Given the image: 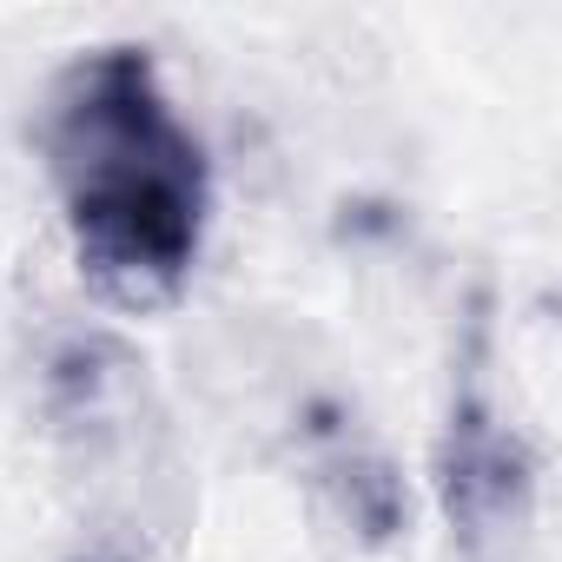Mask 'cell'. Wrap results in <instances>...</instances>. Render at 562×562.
<instances>
[{
    "mask_svg": "<svg viewBox=\"0 0 562 562\" xmlns=\"http://www.w3.org/2000/svg\"><path fill=\"white\" fill-rule=\"evenodd\" d=\"M47 159L93 285L120 305L172 299L205 225V159L133 47L87 54L54 87Z\"/></svg>",
    "mask_w": 562,
    "mask_h": 562,
    "instance_id": "cell-1",
    "label": "cell"
},
{
    "mask_svg": "<svg viewBox=\"0 0 562 562\" xmlns=\"http://www.w3.org/2000/svg\"><path fill=\"white\" fill-rule=\"evenodd\" d=\"M450 516H457V529H463L470 549L522 536V522H529V457H522L516 437H503L490 424H457Z\"/></svg>",
    "mask_w": 562,
    "mask_h": 562,
    "instance_id": "cell-2",
    "label": "cell"
}]
</instances>
